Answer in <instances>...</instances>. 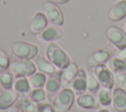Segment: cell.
<instances>
[{
  "mask_svg": "<svg viewBox=\"0 0 126 112\" xmlns=\"http://www.w3.org/2000/svg\"><path fill=\"white\" fill-rule=\"evenodd\" d=\"M46 56L48 60L59 69L66 68L71 62L68 55L54 42H50L46 47Z\"/></svg>",
  "mask_w": 126,
  "mask_h": 112,
  "instance_id": "1",
  "label": "cell"
},
{
  "mask_svg": "<svg viewBox=\"0 0 126 112\" xmlns=\"http://www.w3.org/2000/svg\"><path fill=\"white\" fill-rule=\"evenodd\" d=\"M75 94L74 91L70 88H63L61 89L54 97L53 100V107L55 112H67L71 109L72 105L74 104Z\"/></svg>",
  "mask_w": 126,
  "mask_h": 112,
  "instance_id": "2",
  "label": "cell"
},
{
  "mask_svg": "<svg viewBox=\"0 0 126 112\" xmlns=\"http://www.w3.org/2000/svg\"><path fill=\"white\" fill-rule=\"evenodd\" d=\"M12 53L19 59L22 60H31L34 58L38 52L37 46L24 42V41H16L11 46Z\"/></svg>",
  "mask_w": 126,
  "mask_h": 112,
  "instance_id": "3",
  "label": "cell"
},
{
  "mask_svg": "<svg viewBox=\"0 0 126 112\" xmlns=\"http://www.w3.org/2000/svg\"><path fill=\"white\" fill-rule=\"evenodd\" d=\"M42 12L47 21L53 26H62L64 24V16L57 4L52 1H46L42 5Z\"/></svg>",
  "mask_w": 126,
  "mask_h": 112,
  "instance_id": "4",
  "label": "cell"
},
{
  "mask_svg": "<svg viewBox=\"0 0 126 112\" xmlns=\"http://www.w3.org/2000/svg\"><path fill=\"white\" fill-rule=\"evenodd\" d=\"M11 73L16 77H30L35 73V65L31 60H18L11 64Z\"/></svg>",
  "mask_w": 126,
  "mask_h": 112,
  "instance_id": "5",
  "label": "cell"
},
{
  "mask_svg": "<svg viewBox=\"0 0 126 112\" xmlns=\"http://www.w3.org/2000/svg\"><path fill=\"white\" fill-rule=\"evenodd\" d=\"M106 36L108 40L118 49H124L126 47V33L118 27L111 26L106 29Z\"/></svg>",
  "mask_w": 126,
  "mask_h": 112,
  "instance_id": "6",
  "label": "cell"
},
{
  "mask_svg": "<svg viewBox=\"0 0 126 112\" xmlns=\"http://www.w3.org/2000/svg\"><path fill=\"white\" fill-rule=\"evenodd\" d=\"M94 73H95V77H96L99 84L102 87H106V88H110V89L113 87V84H114L113 74L104 64L95 66Z\"/></svg>",
  "mask_w": 126,
  "mask_h": 112,
  "instance_id": "7",
  "label": "cell"
},
{
  "mask_svg": "<svg viewBox=\"0 0 126 112\" xmlns=\"http://www.w3.org/2000/svg\"><path fill=\"white\" fill-rule=\"evenodd\" d=\"M112 56H113L112 50H110L108 48H106V49L101 48V49L94 51V53H92L90 55V57L88 59V64L90 67L102 65V64L106 63L107 61H109Z\"/></svg>",
  "mask_w": 126,
  "mask_h": 112,
  "instance_id": "8",
  "label": "cell"
},
{
  "mask_svg": "<svg viewBox=\"0 0 126 112\" xmlns=\"http://www.w3.org/2000/svg\"><path fill=\"white\" fill-rule=\"evenodd\" d=\"M35 66L43 74L48 76H61L62 71L52 64L49 60H46L42 56H35Z\"/></svg>",
  "mask_w": 126,
  "mask_h": 112,
  "instance_id": "9",
  "label": "cell"
},
{
  "mask_svg": "<svg viewBox=\"0 0 126 112\" xmlns=\"http://www.w3.org/2000/svg\"><path fill=\"white\" fill-rule=\"evenodd\" d=\"M78 65L76 63H70L66 68L62 70L61 85L63 86V88H70L74 81V78L78 73Z\"/></svg>",
  "mask_w": 126,
  "mask_h": 112,
  "instance_id": "10",
  "label": "cell"
},
{
  "mask_svg": "<svg viewBox=\"0 0 126 112\" xmlns=\"http://www.w3.org/2000/svg\"><path fill=\"white\" fill-rule=\"evenodd\" d=\"M108 19L111 22L121 21L126 17V0L117 1L108 11Z\"/></svg>",
  "mask_w": 126,
  "mask_h": 112,
  "instance_id": "11",
  "label": "cell"
},
{
  "mask_svg": "<svg viewBox=\"0 0 126 112\" xmlns=\"http://www.w3.org/2000/svg\"><path fill=\"white\" fill-rule=\"evenodd\" d=\"M71 86L73 88V91H75L76 93L78 94L85 93V91L88 89V76L85 70L83 69L78 70V73L75 76Z\"/></svg>",
  "mask_w": 126,
  "mask_h": 112,
  "instance_id": "12",
  "label": "cell"
},
{
  "mask_svg": "<svg viewBox=\"0 0 126 112\" xmlns=\"http://www.w3.org/2000/svg\"><path fill=\"white\" fill-rule=\"evenodd\" d=\"M47 24L48 21L45 15L43 14V12H36L32 19L30 30L33 34H38L47 27Z\"/></svg>",
  "mask_w": 126,
  "mask_h": 112,
  "instance_id": "13",
  "label": "cell"
},
{
  "mask_svg": "<svg viewBox=\"0 0 126 112\" xmlns=\"http://www.w3.org/2000/svg\"><path fill=\"white\" fill-rule=\"evenodd\" d=\"M62 36H63V31L57 26L46 27L41 32L38 33V38L41 41H46V42L59 39Z\"/></svg>",
  "mask_w": 126,
  "mask_h": 112,
  "instance_id": "14",
  "label": "cell"
},
{
  "mask_svg": "<svg viewBox=\"0 0 126 112\" xmlns=\"http://www.w3.org/2000/svg\"><path fill=\"white\" fill-rule=\"evenodd\" d=\"M19 94L14 89H4L0 92V110H6L16 103Z\"/></svg>",
  "mask_w": 126,
  "mask_h": 112,
  "instance_id": "15",
  "label": "cell"
},
{
  "mask_svg": "<svg viewBox=\"0 0 126 112\" xmlns=\"http://www.w3.org/2000/svg\"><path fill=\"white\" fill-rule=\"evenodd\" d=\"M112 105L117 112H126V90L119 87L113 89Z\"/></svg>",
  "mask_w": 126,
  "mask_h": 112,
  "instance_id": "16",
  "label": "cell"
},
{
  "mask_svg": "<svg viewBox=\"0 0 126 112\" xmlns=\"http://www.w3.org/2000/svg\"><path fill=\"white\" fill-rule=\"evenodd\" d=\"M76 103L79 107L85 108V109H94L98 106L97 100L92 93L79 94L76 99Z\"/></svg>",
  "mask_w": 126,
  "mask_h": 112,
  "instance_id": "17",
  "label": "cell"
},
{
  "mask_svg": "<svg viewBox=\"0 0 126 112\" xmlns=\"http://www.w3.org/2000/svg\"><path fill=\"white\" fill-rule=\"evenodd\" d=\"M13 88L18 94L22 96H26L29 93H31V84H30L29 80L26 79V77L16 78Z\"/></svg>",
  "mask_w": 126,
  "mask_h": 112,
  "instance_id": "18",
  "label": "cell"
},
{
  "mask_svg": "<svg viewBox=\"0 0 126 112\" xmlns=\"http://www.w3.org/2000/svg\"><path fill=\"white\" fill-rule=\"evenodd\" d=\"M15 108L19 109L22 112H37V105L32 99L21 98L16 101L14 104Z\"/></svg>",
  "mask_w": 126,
  "mask_h": 112,
  "instance_id": "19",
  "label": "cell"
},
{
  "mask_svg": "<svg viewBox=\"0 0 126 112\" xmlns=\"http://www.w3.org/2000/svg\"><path fill=\"white\" fill-rule=\"evenodd\" d=\"M61 86V76H49L46 80L44 88L49 94H54L59 91Z\"/></svg>",
  "mask_w": 126,
  "mask_h": 112,
  "instance_id": "20",
  "label": "cell"
},
{
  "mask_svg": "<svg viewBox=\"0 0 126 112\" xmlns=\"http://www.w3.org/2000/svg\"><path fill=\"white\" fill-rule=\"evenodd\" d=\"M47 77L43 73H34L32 76H30L29 82L32 88H41L45 85Z\"/></svg>",
  "mask_w": 126,
  "mask_h": 112,
  "instance_id": "21",
  "label": "cell"
},
{
  "mask_svg": "<svg viewBox=\"0 0 126 112\" xmlns=\"http://www.w3.org/2000/svg\"><path fill=\"white\" fill-rule=\"evenodd\" d=\"M98 102L102 106H108L112 103L111 89L102 87L98 90Z\"/></svg>",
  "mask_w": 126,
  "mask_h": 112,
  "instance_id": "22",
  "label": "cell"
},
{
  "mask_svg": "<svg viewBox=\"0 0 126 112\" xmlns=\"http://www.w3.org/2000/svg\"><path fill=\"white\" fill-rule=\"evenodd\" d=\"M14 75L11 72H4L0 74V84L4 89H11L14 85Z\"/></svg>",
  "mask_w": 126,
  "mask_h": 112,
  "instance_id": "23",
  "label": "cell"
},
{
  "mask_svg": "<svg viewBox=\"0 0 126 112\" xmlns=\"http://www.w3.org/2000/svg\"><path fill=\"white\" fill-rule=\"evenodd\" d=\"M30 96H31V99L35 102V103H41V102H44L47 98L46 96V92L44 89L42 88H33L31 93H30Z\"/></svg>",
  "mask_w": 126,
  "mask_h": 112,
  "instance_id": "24",
  "label": "cell"
},
{
  "mask_svg": "<svg viewBox=\"0 0 126 112\" xmlns=\"http://www.w3.org/2000/svg\"><path fill=\"white\" fill-rule=\"evenodd\" d=\"M109 68L114 73H119V72L125 71L126 70V61H124L118 57L113 58L109 62Z\"/></svg>",
  "mask_w": 126,
  "mask_h": 112,
  "instance_id": "25",
  "label": "cell"
},
{
  "mask_svg": "<svg viewBox=\"0 0 126 112\" xmlns=\"http://www.w3.org/2000/svg\"><path fill=\"white\" fill-rule=\"evenodd\" d=\"M88 89L91 93H95L98 91L99 88V83L96 79V77L93 73H89L88 75Z\"/></svg>",
  "mask_w": 126,
  "mask_h": 112,
  "instance_id": "26",
  "label": "cell"
},
{
  "mask_svg": "<svg viewBox=\"0 0 126 112\" xmlns=\"http://www.w3.org/2000/svg\"><path fill=\"white\" fill-rule=\"evenodd\" d=\"M113 82L116 87L126 90V73H115L113 76Z\"/></svg>",
  "mask_w": 126,
  "mask_h": 112,
  "instance_id": "27",
  "label": "cell"
},
{
  "mask_svg": "<svg viewBox=\"0 0 126 112\" xmlns=\"http://www.w3.org/2000/svg\"><path fill=\"white\" fill-rule=\"evenodd\" d=\"M11 66V63H10V58L8 56V54L3 51V50H0V74L6 72Z\"/></svg>",
  "mask_w": 126,
  "mask_h": 112,
  "instance_id": "28",
  "label": "cell"
},
{
  "mask_svg": "<svg viewBox=\"0 0 126 112\" xmlns=\"http://www.w3.org/2000/svg\"><path fill=\"white\" fill-rule=\"evenodd\" d=\"M37 112H55V109L53 105L44 101L37 104Z\"/></svg>",
  "mask_w": 126,
  "mask_h": 112,
  "instance_id": "29",
  "label": "cell"
},
{
  "mask_svg": "<svg viewBox=\"0 0 126 112\" xmlns=\"http://www.w3.org/2000/svg\"><path fill=\"white\" fill-rule=\"evenodd\" d=\"M117 57L120 58V59H122V60H124V61H126V47L124 49H121L117 53Z\"/></svg>",
  "mask_w": 126,
  "mask_h": 112,
  "instance_id": "30",
  "label": "cell"
},
{
  "mask_svg": "<svg viewBox=\"0 0 126 112\" xmlns=\"http://www.w3.org/2000/svg\"><path fill=\"white\" fill-rule=\"evenodd\" d=\"M51 1H52V2H54V3H55V4H57V5H58V4L60 5V4H65V3L69 2L70 0H51Z\"/></svg>",
  "mask_w": 126,
  "mask_h": 112,
  "instance_id": "31",
  "label": "cell"
},
{
  "mask_svg": "<svg viewBox=\"0 0 126 112\" xmlns=\"http://www.w3.org/2000/svg\"><path fill=\"white\" fill-rule=\"evenodd\" d=\"M8 112H22V111H20V110L17 109V108H12V109H10Z\"/></svg>",
  "mask_w": 126,
  "mask_h": 112,
  "instance_id": "32",
  "label": "cell"
},
{
  "mask_svg": "<svg viewBox=\"0 0 126 112\" xmlns=\"http://www.w3.org/2000/svg\"><path fill=\"white\" fill-rule=\"evenodd\" d=\"M97 112H108L107 110H105V109H101V110H98Z\"/></svg>",
  "mask_w": 126,
  "mask_h": 112,
  "instance_id": "33",
  "label": "cell"
},
{
  "mask_svg": "<svg viewBox=\"0 0 126 112\" xmlns=\"http://www.w3.org/2000/svg\"><path fill=\"white\" fill-rule=\"evenodd\" d=\"M67 112H77V111L76 110H68Z\"/></svg>",
  "mask_w": 126,
  "mask_h": 112,
  "instance_id": "34",
  "label": "cell"
},
{
  "mask_svg": "<svg viewBox=\"0 0 126 112\" xmlns=\"http://www.w3.org/2000/svg\"><path fill=\"white\" fill-rule=\"evenodd\" d=\"M0 92H1V84H0Z\"/></svg>",
  "mask_w": 126,
  "mask_h": 112,
  "instance_id": "35",
  "label": "cell"
}]
</instances>
